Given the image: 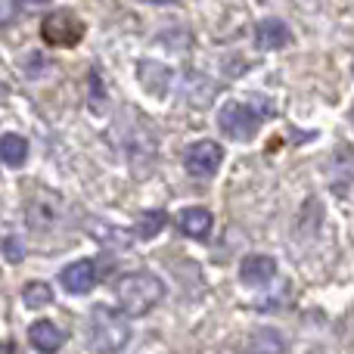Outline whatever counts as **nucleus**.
<instances>
[{"instance_id":"1a4fd4ad","label":"nucleus","mask_w":354,"mask_h":354,"mask_svg":"<svg viewBox=\"0 0 354 354\" xmlns=\"http://www.w3.org/2000/svg\"><path fill=\"white\" fill-rule=\"evenodd\" d=\"M177 227H180L183 236H193V239H205L212 233V212L202 205H193V208H183L177 214Z\"/></svg>"},{"instance_id":"9b49d317","label":"nucleus","mask_w":354,"mask_h":354,"mask_svg":"<svg viewBox=\"0 0 354 354\" xmlns=\"http://www.w3.org/2000/svg\"><path fill=\"white\" fill-rule=\"evenodd\" d=\"M255 44L261 50H280L289 44V28L283 19H261L255 28Z\"/></svg>"},{"instance_id":"f8f14e48","label":"nucleus","mask_w":354,"mask_h":354,"mask_svg":"<svg viewBox=\"0 0 354 354\" xmlns=\"http://www.w3.org/2000/svg\"><path fill=\"white\" fill-rule=\"evenodd\" d=\"M137 78H140V84L147 87L153 97H165L168 87H171V68L159 66V62H140Z\"/></svg>"},{"instance_id":"dca6fc26","label":"nucleus","mask_w":354,"mask_h":354,"mask_svg":"<svg viewBox=\"0 0 354 354\" xmlns=\"http://www.w3.org/2000/svg\"><path fill=\"white\" fill-rule=\"evenodd\" d=\"M3 258L10 264H19L25 258V245H22V239H16V236H6L3 239Z\"/></svg>"},{"instance_id":"7ed1b4c3","label":"nucleus","mask_w":354,"mask_h":354,"mask_svg":"<svg viewBox=\"0 0 354 354\" xmlns=\"http://www.w3.org/2000/svg\"><path fill=\"white\" fill-rule=\"evenodd\" d=\"M41 35H44V41L53 44V47H75V44L84 37V22H81L72 10H56L44 19Z\"/></svg>"},{"instance_id":"ddd939ff","label":"nucleus","mask_w":354,"mask_h":354,"mask_svg":"<svg viewBox=\"0 0 354 354\" xmlns=\"http://www.w3.org/2000/svg\"><path fill=\"white\" fill-rule=\"evenodd\" d=\"M25 159H28V140L19 134H3L0 137V162L10 168H19L25 165Z\"/></svg>"},{"instance_id":"6e6552de","label":"nucleus","mask_w":354,"mask_h":354,"mask_svg":"<svg viewBox=\"0 0 354 354\" xmlns=\"http://www.w3.org/2000/svg\"><path fill=\"white\" fill-rule=\"evenodd\" d=\"M62 330L56 324H50V320H37V324L28 326V342L35 351L41 354H56L62 348Z\"/></svg>"},{"instance_id":"423d86ee","label":"nucleus","mask_w":354,"mask_h":354,"mask_svg":"<svg viewBox=\"0 0 354 354\" xmlns=\"http://www.w3.org/2000/svg\"><path fill=\"white\" fill-rule=\"evenodd\" d=\"M59 283L68 289L72 295H84L93 289V283H97V264L91 261V258H81V261L68 264L66 270L59 274Z\"/></svg>"},{"instance_id":"f03ea898","label":"nucleus","mask_w":354,"mask_h":354,"mask_svg":"<svg viewBox=\"0 0 354 354\" xmlns=\"http://www.w3.org/2000/svg\"><path fill=\"white\" fill-rule=\"evenodd\" d=\"M128 320L131 317L122 311V308L112 311V308H106V305H97L91 311V320H87V342H91V348L100 351V354L122 351L131 339Z\"/></svg>"},{"instance_id":"f257e3e1","label":"nucleus","mask_w":354,"mask_h":354,"mask_svg":"<svg viewBox=\"0 0 354 354\" xmlns=\"http://www.w3.org/2000/svg\"><path fill=\"white\" fill-rule=\"evenodd\" d=\"M165 295V283L149 270H131L115 283V299L128 317H147Z\"/></svg>"},{"instance_id":"20e7f679","label":"nucleus","mask_w":354,"mask_h":354,"mask_svg":"<svg viewBox=\"0 0 354 354\" xmlns=\"http://www.w3.org/2000/svg\"><path fill=\"white\" fill-rule=\"evenodd\" d=\"M258 122H261V115H258L252 106H245V103H227L224 109H221V115H218L221 131H224L230 140H239V143H245V140L255 137Z\"/></svg>"},{"instance_id":"6ab92c4d","label":"nucleus","mask_w":354,"mask_h":354,"mask_svg":"<svg viewBox=\"0 0 354 354\" xmlns=\"http://www.w3.org/2000/svg\"><path fill=\"white\" fill-rule=\"evenodd\" d=\"M31 3H44V0H31Z\"/></svg>"},{"instance_id":"4468645a","label":"nucleus","mask_w":354,"mask_h":354,"mask_svg":"<svg viewBox=\"0 0 354 354\" xmlns=\"http://www.w3.org/2000/svg\"><path fill=\"white\" fill-rule=\"evenodd\" d=\"M22 301L31 311H41V308H47L50 301H53V289L44 280H31V283H25V289H22Z\"/></svg>"},{"instance_id":"a211bd4d","label":"nucleus","mask_w":354,"mask_h":354,"mask_svg":"<svg viewBox=\"0 0 354 354\" xmlns=\"http://www.w3.org/2000/svg\"><path fill=\"white\" fill-rule=\"evenodd\" d=\"M153 3H171V0H153Z\"/></svg>"},{"instance_id":"f3484780","label":"nucleus","mask_w":354,"mask_h":354,"mask_svg":"<svg viewBox=\"0 0 354 354\" xmlns=\"http://www.w3.org/2000/svg\"><path fill=\"white\" fill-rule=\"evenodd\" d=\"M16 16V0H0V25Z\"/></svg>"},{"instance_id":"9d476101","label":"nucleus","mask_w":354,"mask_h":354,"mask_svg":"<svg viewBox=\"0 0 354 354\" xmlns=\"http://www.w3.org/2000/svg\"><path fill=\"white\" fill-rule=\"evenodd\" d=\"M283 351H286V342H283V336L274 326H258L245 339V354H283Z\"/></svg>"},{"instance_id":"2eb2a0df","label":"nucleus","mask_w":354,"mask_h":354,"mask_svg":"<svg viewBox=\"0 0 354 354\" xmlns=\"http://www.w3.org/2000/svg\"><path fill=\"white\" fill-rule=\"evenodd\" d=\"M165 224H168V214L159 212V208H153V212H143V214H140V221H137L134 233H137V239H156V236H159V230H162Z\"/></svg>"},{"instance_id":"0eeeda50","label":"nucleus","mask_w":354,"mask_h":354,"mask_svg":"<svg viewBox=\"0 0 354 354\" xmlns=\"http://www.w3.org/2000/svg\"><path fill=\"white\" fill-rule=\"evenodd\" d=\"M277 274V261L270 255H245L243 264H239V280L245 286H264L270 283Z\"/></svg>"},{"instance_id":"39448f33","label":"nucleus","mask_w":354,"mask_h":354,"mask_svg":"<svg viewBox=\"0 0 354 354\" xmlns=\"http://www.w3.org/2000/svg\"><path fill=\"white\" fill-rule=\"evenodd\" d=\"M224 162V147L214 140H199L183 153V165L193 177H212Z\"/></svg>"}]
</instances>
